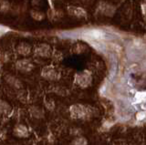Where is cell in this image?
Segmentation results:
<instances>
[{
	"label": "cell",
	"instance_id": "3957f363",
	"mask_svg": "<svg viewBox=\"0 0 146 145\" xmlns=\"http://www.w3.org/2000/svg\"><path fill=\"white\" fill-rule=\"evenodd\" d=\"M96 10H97V12L100 15L107 17H112L116 13V7L110 2L100 1L97 5Z\"/></svg>",
	"mask_w": 146,
	"mask_h": 145
},
{
	"label": "cell",
	"instance_id": "ba28073f",
	"mask_svg": "<svg viewBox=\"0 0 146 145\" xmlns=\"http://www.w3.org/2000/svg\"><path fill=\"white\" fill-rule=\"evenodd\" d=\"M13 134L17 138H27L29 136V130L26 125L18 123L14 127Z\"/></svg>",
	"mask_w": 146,
	"mask_h": 145
},
{
	"label": "cell",
	"instance_id": "5bb4252c",
	"mask_svg": "<svg viewBox=\"0 0 146 145\" xmlns=\"http://www.w3.org/2000/svg\"><path fill=\"white\" fill-rule=\"evenodd\" d=\"M71 145H88V140L83 136H77L71 142Z\"/></svg>",
	"mask_w": 146,
	"mask_h": 145
},
{
	"label": "cell",
	"instance_id": "4fadbf2b",
	"mask_svg": "<svg viewBox=\"0 0 146 145\" xmlns=\"http://www.w3.org/2000/svg\"><path fill=\"white\" fill-rule=\"evenodd\" d=\"M6 80H7V82L9 85H11V86H13V87H15L17 89L22 87L20 81L18 80L17 79H16L15 77H13V76H7L6 77Z\"/></svg>",
	"mask_w": 146,
	"mask_h": 145
},
{
	"label": "cell",
	"instance_id": "7c38bea8",
	"mask_svg": "<svg viewBox=\"0 0 146 145\" xmlns=\"http://www.w3.org/2000/svg\"><path fill=\"white\" fill-rule=\"evenodd\" d=\"M30 17L36 21H42L46 19V14L41 10L38 9H32L30 10Z\"/></svg>",
	"mask_w": 146,
	"mask_h": 145
},
{
	"label": "cell",
	"instance_id": "5b68a950",
	"mask_svg": "<svg viewBox=\"0 0 146 145\" xmlns=\"http://www.w3.org/2000/svg\"><path fill=\"white\" fill-rule=\"evenodd\" d=\"M34 64L29 58H21L16 62V69L22 73H29L34 70Z\"/></svg>",
	"mask_w": 146,
	"mask_h": 145
},
{
	"label": "cell",
	"instance_id": "8992f818",
	"mask_svg": "<svg viewBox=\"0 0 146 145\" xmlns=\"http://www.w3.org/2000/svg\"><path fill=\"white\" fill-rule=\"evenodd\" d=\"M67 12L70 16L76 17V19H85L88 15L83 7L78 6H68L67 7Z\"/></svg>",
	"mask_w": 146,
	"mask_h": 145
},
{
	"label": "cell",
	"instance_id": "2e32d148",
	"mask_svg": "<svg viewBox=\"0 0 146 145\" xmlns=\"http://www.w3.org/2000/svg\"><path fill=\"white\" fill-rule=\"evenodd\" d=\"M30 113L34 118H36V119H39V118L43 116V111L38 107H32L30 109Z\"/></svg>",
	"mask_w": 146,
	"mask_h": 145
},
{
	"label": "cell",
	"instance_id": "9c48e42d",
	"mask_svg": "<svg viewBox=\"0 0 146 145\" xmlns=\"http://www.w3.org/2000/svg\"><path fill=\"white\" fill-rule=\"evenodd\" d=\"M31 45L27 42H21L17 45V52L20 56L27 57L31 53Z\"/></svg>",
	"mask_w": 146,
	"mask_h": 145
},
{
	"label": "cell",
	"instance_id": "277c9868",
	"mask_svg": "<svg viewBox=\"0 0 146 145\" xmlns=\"http://www.w3.org/2000/svg\"><path fill=\"white\" fill-rule=\"evenodd\" d=\"M41 77L47 80L55 81L59 79L60 75L55 68H53L52 66H47L44 67L41 70Z\"/></svg>",
	"mask_w": 146,
	"mask_h": 145
},
{
	"label": "cell",
	"instance_id": "e0dca14e",
	"mask_svg": "<svg viewBox=\"0 0 146 145\" xmlns=\"http://www.w3.org/2000/svg\"><path fill=\"white\" fill-rule=\"evenodd\" d=\"M10 9V4L7 0H0V13H7Z\"/></svg>",
	"mask_w": 146,
	"mask_h": 145
},
{
	"label": "cell",
	"instance_id": "9a60e30c",
	"mask_svg": "<svg viewBox=\"0 0 146 145\" xmlns=\"http://www.w3.org/2000/svg\"><path fill=\"white\" fill-rule=\"evenodd\" d=\"M87 50V46L85 44H82V43H77L73 46L72 48V51L76 53V54H81V53H84Z\"/></svg>",
	"mask_w": 146,
	"mask_h": 145
},
{
	"label": "cell",
	"instance_id": "d6986e66",
	"mask_svg": "<svg viewBox=\"0 0 146 145\" xmlns=\"http://www.w3.org/2000/svg\"><path fill=\"white\" fill-rule=\"evenodd\" d=\"M136 120L139 121H143L146 120V111H140L136 113Z\"/></svg>",
	"mask_w": 146,
	"mask_h": 145
},
{
	"label": "cell",
	"instance_id": "6da1fadb",
	"mask_svg": "<svg viewBox=\"0 0 146 145\" xmlns=\"http://www.w3.org/2000/svg\"><path fill=\"white\" fill-rule=\"evenodd\" d=\"M91 110L88 106L82 104H73L70 107V114L73 119L82 120L89 118L91 115Z\"/></svg>",
	"mask_w": 146,
	"mask_h": 145
},
{
	"label": "cell",
	"instance_id": "44dd1931",
	"mask_svg": "<svg viewBox=\"0 0 146 145\" xmlns=\"http://www.w3.org/2000/svg\"><path fill=\"white\" fill-rule=\"evenodd\" d=\"M140 106H141V111H146V101H143V102H141V103L140 104Z\"/></svg>",
	"mask_w": 146,
	"mask_h": 145
},
{
	"label": "cell",
	"instance_id": "30bf717a",
	"mask_svg": "<svg viewBox=\"0 0 146 145\" xmlns=\"http://www.w3.org/2000/svg\"><path fill=\"white\" fill-rule=\"evenodd\" d=\"M63 17V12L61 10L58 9H50L48 12V17L50 21L55 22L58 21V19H60Z\"/></svg>",
	"mask_w": 146,
	"mask_h": 145
},
{
	"label": "cell",
	"instance_id": "7402d4cb",
	"mask_svg": "<svg viewBox=\"0 0 146 145\" xmlns=\"http://www.w3.org/2000/svg\"><path fill=\"white\" fill-rule=\"evenodd\" d=\"M114 145H126L125 143H123V142H118L116 144H114Z\"/></svg>",
	"mask_w": 146,
	"mask_h": 145
},
{
	"label": "cell",
	"instance_id": "ffe728a7",
	"mask_svg": "<svg viewBox=\"0 0 146 145\" xmlns=\"http://www.w3.org/2000/svg\"><path fill=\"white\" fill-rule=\"evenodd\" d=\"M141 12H143V14L146 16V0H143V1L141 3Z\"/></svg>",
	"mask_w": 146,
	"mask_h": 145
},
{
	"label": "cell",
	"instance_id": "52a82bcc",
	"mask_svg": "<svg viewBox=\"0 0 146 145\" xmlns=\"http://www.w3.org/2000/svg\"><path fill=\"white\" fill-rule=\"evenodd\" d=\"M36 54L40 58H49L52 54V48L48 44L41 43L36 47Z\"/></svg>",
	"mask_w": 146,
	"mask_h": 145
},
{
	"label": "cell",
	"instance_id": "ac0fdd59",
	"mask_svg": "<svg viewBox=\"0 0 146 145\" xmlns=\"http://www.w3.org/2000/svg\"><path fill=\"white\" fill-rule=\"evenodd\" d=\"M134 101L137 103H141L146 101V92L145 91H140L137 92L134 96Z\"/></svg>",
	"mask_w": 146,
	"mask_h": 145
},
{
	"label": "cell",
	"instance_id": "8fae6325",
	"mask_svg": "<svg viewBox=\"0 0 146 145\" xmlns=\"http://www.w3.org/2000/svg\"><path fill=\"white\" fill-rule=\"evenodd\" d=\"M12 112V107L7 101L0 99V114L8 115Z\"/></svg>",
	"mask_w": 146,
	"mask_h": 145
},
{
	"label": "cell",
	"instance_id": "7a4b0ae2",
	"mask_svg": "<svg viewBox=\"0 0 146 145\" xmlns=\"http://www.w3.org/2000/svg\"><path fill=\"white\" fill-rule=\"evenodd\" d=\"M75 82L80 88H88L92 83V75L89 70L79 72L75 76Z\"/></svg>",
	"mask_w": 146,
	"mask_h": 145
}]
</instances>
